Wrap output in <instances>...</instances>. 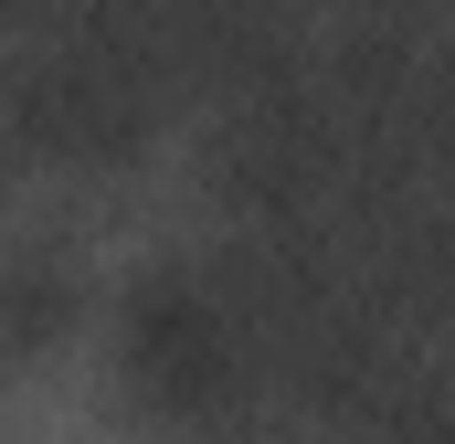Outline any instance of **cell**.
Segmentation results:
<instances>
[{
  "label": "cell",
  "instance_id": "cell-1",
  "mask_svg": "<svg viewBox=\"0 0 455 444\" xmlns=\"http://www.w3.org/2000/svg\"><path fill=\"white\" fill-rule=\"evenodd\" d=\"M116 370L148 413H170L180 434H212V444H254L265 402H275L223 265H148L116 297Z\"/></svg>",
  "mask_w": 455,
  "mask_h": 444
},
{
  "label": "cell",
  "instance_id": "cell-2",
  "mask_svg": "<svg viewBox=\"0 0 455 444\" xmlns=\"http://www.w3.org/2000/svg\"><path fill=\"white\" fill-rule=\"evenodd\" d=\"M53 318H64V275H53L32 243H21V254H11V329H21V338H43Z\"/></svg>",
  "mask_w": 455,
  "mask_h": 444
}]
</instances>
